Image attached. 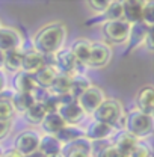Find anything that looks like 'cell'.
<instances>
[{"instance_id":"1","label":"cell","mask_w":154,"mask_h":157,"mask_svg":"<svg viewBox=\"0 0 154 157\" xmlns=\"http://www.w3.org/2000/svg\"><path fill=\"white\" fill-rule=\"evenodd\" d=\"M67 33V26L60 21L45 24L35 35V50L39 52L42 56H52L58 53L60 48H64Z\"/></svg>"},{"instance_id":"2","label":"cell","mask_w":154,"mask_h":157,"mask_svg":"<svg viewBox=\"0 0 154 157\" xmlns=\"http://www.w3.org/2000/svg\"><path fill=\"white\" fill-rule=\"evenodd\" d=\"M153 115H147V113H142L139 110H132L124 118V130H127L136 139L150 136L153 133Z\"/></svg>"},{"instance_id":"3","label":"cell","mask_w":154,"mask_h":157,"mask_svg":"<svg viewBox=\"0 0 154 157\" xmlns=\"http://www.w3.org/2000/svg\"><path fill=\"white\" fill-rule=\"evenodd\" d=\"M94 117H95V121H100V122H104V124L115 127L121 122V119L124 121L125 115H124V107H122L119 100L106 98L100 104V107L94 112Z\"/></svg>"},{"instance_id":"4","label":"cell","mask_w":154,"mask_h":157,"mask_svg":"<svg viewBox=\"0 0 154 157\" xmlns=\"http://www.w3.org/2000/svg\"><path fill=\"white\" fill-rule=\"evenodd\" d=\"M130 24L125 20H109L103 24V35L112 44H122L129 39Z\"/></svg>"},{"instance_id":"5","label":"cell","mask_w":154,"mask_h":157,"mask_svg":"<svg viewBox=\"0 0 154 157\" xmlns=\"http://www.w3.org/2000/svg\"><path fill=\"white\" fill-rule=\"evenodd\" d=\"M104 100H106L104 91L100 86L92 85L91 88H88L80 97L77 98V103L83 109L85 113H94Z\"/></svg>"},{"instance_id":"6","label":"cell","mask_w":154,"mask_h":157,"mask_svg":"<svg viewBox=\"0 0 154 157\" xmlns=\"http://www.w3.org/2000/svg\"><path fill=\"white\" fill-rule=\"evenodd\" d=\"M112 60V48L107 42H100L95 41L91 45V53L88 59V67H94V68H103L106 65H109Z\"/></svg>"},{"instance_id":"7","label":"cell","mask_w":154,"mask_h":157,"mask_svg":"<svg viewBox=\"0 0 154 157\" xmlns=\"http://www.w3.org/2000/svg\"><path fill=\"white\" fill-rule=\"evenodd\" d=\"M39 136L37 132L33 130H26L23 133H20L18 136L15 137V142H14V150L21 154V156H27L30 153H35L38 151V147H39Z\"/></svg>"},{"instance_id":"8","label":"cell","mask_w":154,"mask_h":157,"mask_svg":"<svg viewBox=\"0 0 154 157\" xmlns=\"http://www.w3.org/2000/svg\"><path fill=\"white\" fill-rule=\"evenodd\" d=\"M53 56H55V65L53 67L56 70H59L58 73H62V74H76L77 73V67L80 63H77L76 58L73 56L70 48H60Z\"/></svg>"},{"instance_id":"9","label":"cell","mask_w":154,"mask_h":157,"mask_svg":"<svg viewBox=\"0 0 154 157\" xmlns=\"http://www.w3.org/2000/svg\"><path fill=\"white\" fill-rule=\"evenodd\" d=\"M23 44V36L18 29L15 27H0V50L2 52H11L18 50Z\"/></svg>"},{"instance_id":"10","label":"cell","mask_w":154,"mask_h":157,"mask_svg":"<svg viewBox=\"0 0 154 157\" xmlns=\"http://www.w3.org/2000/svg\"><path fill=\"white\" fill-rule=\"evenodd\" d=\"M58 113L65 121L67 125H77L80 121H83L85 117H86L83 109L79 106L77 100L76 101H71V103H67V104H60L58 109Z\"/></svg>"},{"instance_id":"11","label":"cell","mask_w":154,"mask_h":157,"mask_svg":"<svg viewBox=\"0 0 154 157\" xmlns=\"http://www.w3.org/2000/svg\"><path fill=\"white\" fill-rule=\"evenodd\" d=\"M136 110L147 113V115H153L154 112V88L151 85H145L139 89L137 95H136Z\"/></svg>"},{"instance_id":"12","label":"cell","mask_w":154,"mask_h":157,"mask_svg":"<svg viewBox=\"0 0 154 157\" xmlns=\"http://www.w3.org/2000/svg\"><path fill=\"white\" fill-rule=\"evenodd\" d=\"M114 127L100 121H94L88 125V128L83 132L85 139H88L89 142H100V140H106L107 137L112 135Z\"/></svg>"},{"instance_id":"13","label":"cell","mask_w":154,"mask_h":157,"mask_svg":"<svg viewBox=\"0 0 154 157\" xmlns=\"http://www.w3.org/2000/svg\"><path fill=\"white\" fill-rule=\"evenodd\" d=\"M145 8V2L142 0H125L122 2V20L129 24H135L142 18V12Z\"/></svg>"},{"instance_id":"14","label":"cell","mask_w":154,"mask_h":157,"mask_svg":"<svg viewBox=\"0 0 154 157\" xmlns=\"http://www.w3.org/2000/svg\"><path fill=\"white\" fill-rule=\"evenodd\" d=\"M45 65V58L37 52V50H29L23 53V62H21V71L35 74L38 70H41Z\"/></svg>"},{"instance_id":"15","label":"cell","mask_w":154,"mask_h":157,"mask_svg":"<svg viewBox=\"0 0 154 157\" xmlns=\"http://www.w3.org/2000/svg\"><path fill=\"white\" fill-rule=\"evenodd\" d=\"M137 142L139 140L133 135H130L127 130H121V132H118L115 136H114V140H112L110 145H114L116 150L119 153H122L124 156H129L132 153V150L136 147Z\"/></svg>"},{"instance_id":"16","label":"cell","mask_w":154,"mask_h":157,"mask_svg":"<svg viewBox=\"0 0 154 157\" xmlns=\"http://www.w3.org/2000/svg\"><path fill=\"white\" fill-rule=\"evenodd\" d=\"M151 29L153 27H148L142 21H137L135 24H130V33H129V39H127V41H130L129 50H133V48L139 47V45H144L145 38H147V35L150 33Z\"/></svg>"},{"instance_id":"17","label":"cell","mask_w":154,"mask_h":157,"mask_svg":"<svg viewBox=\"0 0 154 157\" xmlns=\"http://www.w3.org/2000/svg\"><path fill=\"white\" fill-rule=\"evenodd\" d=\"M58 76V70L53 67V65H44L41 70H38L35 74H33V80H35V85L38 88L42 89H50L55 78Z\"/></svg>"},{"instance_id":"18","label":"cell","mask_w":154,"mask_h":157,"mask_svg":"<svg viewBox=\"0 0 154 157\" xmlns=\"http://www.w3.org/2000/svg\"><path fill=\"white\" fill-rule=\"evenodd\" d=\"M91 45H92V41L88 38H79L74 41V44L70 47V50H71L73 56L76 58L77 63H80V65L88 63L89 53H91Z\"/></svg>"},{"instance_id":"19","label":"cell","mask_w":154,"mask_h":157,"mask_svg":"<svg viewBox=\"0 0 154 157\" xmlns=\"http://www.w3.org/2000/svg\"><path fill=\"white\" fill-rule=\"evenodd\" d=\"M62 145L58 139L52 135H45V136H41L39 139V147L38 151L42 154L44 157H55L62 154Z\"/></svg>"},{"instance_id":"20","label":"cell","mask_w":154,"mask_h":157,"mask_svg":"<svg viewBox=\"0 0 154 157\" xmlns=\"http://www.w3.org/2000/svg\"><path fill=\"white\" fill-rule=\"evenodd\" d=\"M67 124H65V121L60 118L58 112H53V113H47L45 118L42 119V122H41V127H42V130L47 133V135H52V136H55V135H58L59 132L65 127Z\"/></svg>"},{"instance_id":"21","label":"cell","mask_w":154,"mask_h":157,"mask_svg":"<svg viewBox=\"0 0 154 157\" xmlns=\"http://www.w3.org/2000/svg\"><path fill=\"white\" fill-rule=\"evenodd\" d=\"M92 86V82L89 80L88 76H85V74H82V73H76V74H73V77H71V85H70V95L71 97L77 98L80 97L88 88H91Z\"/></svg>"},{"instance_id":"22","label":"cell","mask_w":154,"mask_h":157,"mask_svg":"<svg viewBox=\"0 0 154 157\" xmlns=\"http://www.w3.org/2000/svg\"><path fill=\"white\" fill-rule=\"evenodd\" d=\"M55 137L60 142L62 147H65V145H70V144L76 142L79 139H83L85 133H83V130L77 128L76 125H65L58 135H55Z\"/></svg>"},{"instance_id":"23","label":"cell","mask_w":154,"mask_h":157,"mask_svg":"<svg viewBox=\"0 0 154 157\" xmlns=\"http://www.w3.org/2000/svg\"><path fill=\"white\" fill-rule=\"evenodd\" d=\"M11 101H12L14 110L15 112H21V113L27 112L35 104L32 92H14L11 95Z\"/></svg>"},{"instance_id":"24","label":"cell","mask_w":154,"mask_h":157,"mask_svg":"<svg viewBox=\"0 0 154 157\" xmlns=\"http://www.w3.org/2000/svg\"><path fill=\"white\" fill-rule=\"evenodd\" d=\"M37 88L35 80H33V74L24 73V71H18L14 77V89L15 92H32Z\"/></svg>"},{"instance_id":"25","label":"cell","mask_w":154,"mask_h":157,"mask_svg":"<svg viewBox=\"0 0 154 157\" xmlns=\"http://www.w3.org/2000/svg\"><path fill=\"white\" fill-rule=\"evenodd\" d=\"M71 77H73V74H62V73H58V76L55 78L52 88L48 89L50 94H53V95H56V97L68 94V92H70V85H71Z\"/></svg>"},{"instance_id":"26","label":"cell","mask_w":154,"mask_h":157,"mask_svg":"<svg viewBox=\"0 0 154 157\" xmlns=\"http://www.w3.org/2000/svg\"><path fill=\"white\" fill-rule=\"evenodd\" d=\"M21 62H23V53L21 50H11V52H6L5 53V65L3 68L9 70V71H14V73H18L21 71Z\"/></svg>"},{"instance_id":"27","label":"cell","mask_w":154,"mask_h":157,"mask_svg":"<svg viewBox=\"0 0 154 157\" xmlns=\"http://www.w3.org/2000/svg\"><path fill=\"white\" fill-rule=\"evenodd\" d=\"M45 115H47V112H45V109L41 103H35L27 112H24V118L30 124H41L42 119L45 118Z\"/></svg>"},{"instance_id":"28","label":"cell","mask_w":154,"mask_h":157,"mask_svg":"<svg viewBox=\"0 0 154 157\" xmlns=\"http://www.w3.org/2000/svg\"><path fill=\"white\" fill-rule=\"evenodd\" d=\"M14 106L11 97H8L5 92L0 94V121H9L14 115Z\"/></svg>"},{"instance_id":"29","label":"cell","mask_w":154,"mask_h":157,"mask_svg":"<svg viewBox=\"0 0 154 157\" xmlns=\"http://www.w3.org/2000/svg\"><path fill=\"white\" fill-rule=\"evenodd\" d=\"M106 14V21L109 20H122V2H110Z\"/></svg>"},{"instance_id":"30","label":"cell","mask_w":154,"mask_h":157,"mask_svg":"<svg viewBox=\"0 0 154 157\" xmlns=\"http://www.w3.org/2000/svg\"><path fill=\"white\" fill-rule=\"evenodd\" d=\"M141 21L144 24H147L148 27H153L154 26V3L153 2H145V8H144Z\"/></svg>"},{"instance_id":"31","label":"cell","mask_w":154,"mask_h":157,"mask_svg":"<svg viewBox=\"0 0 154 157\" xmlns=\"http://www.w3.org/2000/svg\"><path fill=\"white\" fill-rule=\"evenodd\" d=\"M129 157H151V148L144 142H137Z\"/></svg>"},{"instance_id":"32","label":"cell","mask_w":154,"mask_h":157,"mask_svg":"<svg viewBox=\"0 0 154 157\" xmlns=\"http://www.w3.org/2000/svg\"><path fill=\"white\" fill-rule=\"evenodd\" d=\"M88 5H89V8H91L95 14H104V12L107 11L110 2H109V0H89Z\"/></svg>"},{"instance_id":"33","label":"cell","mask_w":154,"mask_h":157,"mask_svg":"<svg viewBox=\"0 0 154 157\" xmlns=\"http://www.w3.org/2000/svg\"><path fill=\"white\" fill-rule=\"evenodd\" d=\"M42 106H44V109H45V112H47V113L58 112L59 106H60V103H59V97L53 95V94H50V97L42 103Z\"/></svg>"},{"instance_id":"34","label":"cell","mask_w":154,"mask_h":157,"mask_svg":"<svg viewBox=\"0 0 154 157\" xmlns=\"http://www.w3.org/2000/svg\"><path fill=\"white\" fill-rule=\"evenodd\" d=\"M9 130H11V121H0V140L6 137Z\"/></svg>"},{"instance_id":"35","label":"cell","mask_w":154,"mask_h":157,"mask_svg":"<svg viewBox=\"0 0 154 157\" xmlns=\"http://www.w3.org/2000/svg\"><path fill=\"white\" fill-rule=\"evenodd\" d=\"M5 86H6V76H5L3 70H0V94L5 91Z\"/></svg>"},{"instance_id":"36","label":"cell","mask_w":154,"mask_h":157,"mask_svg":"<svg viewBox=\"0 0 154 157\" xmlns=\"http://www.w3.org/2000/svg\"><path fill=\"white\" fill-rule=\"evenodd\" d=\"M0 157H23V156L18 154L15 150H9V151H3V154Z\"/></svg>"},{"instance_id":"37","label":"cell","mask_w":154,"mask_h":157,"mask_svg":"<svg viewBox=\"0 0 154 157\" xmlns=\"http://www.w3.org/2000/svg\"><path fill=\"white\" fill-rule=\"evenodd\" d=\"M3 65H5V52L0 50V70L3 68Z\"/></svg>"},{"instance_id":"38","label":"cell","mask_w":154,"mask_h":157,"mask_svg":"<svg viewBox=\"0 0 154 157\" xmlns=\"http://www.w3.org/2000/svg\"><path fill=\"white\" fill-rule=\"evenodd\" d=\"M24 157H44L39 151H35V153H30V154H27V156H24Z\"/></svg>"},{"instance_id":"39","label":"cell","mask_w":154,"mask_h":157,"mask_svg":"<svg viewBox=\"0 0 154 157\" xmlns=\"http://www.w3.org/2000/svg\"><path fill=\"white\" fill-rule=\"evenodd\" d=\"M3 151H5V150H3V148H2V147H0V156H2V154H3Z\"/></svg>"},{"instance_id":"40","label":"cell","mask_w":154,"mask_h":157,"mask_svg":"<svg viewBox=\"0 0 154 157\" xmlns=\"http://www.w3.org/2000/svg\"><path fill=\"white\" fill-rule=\"evenodd\" d=\"M0 27H2V24H0Z\"/></svg>"}]
</instances>
